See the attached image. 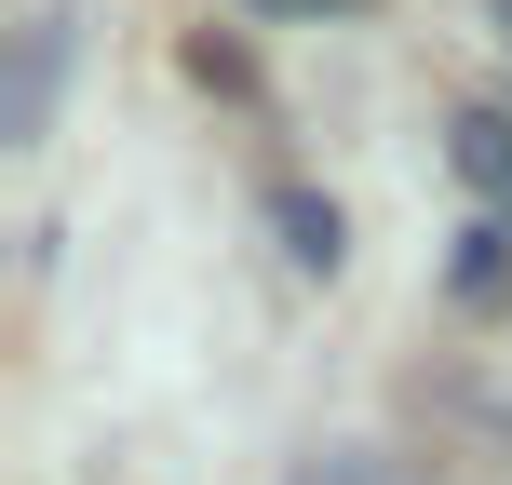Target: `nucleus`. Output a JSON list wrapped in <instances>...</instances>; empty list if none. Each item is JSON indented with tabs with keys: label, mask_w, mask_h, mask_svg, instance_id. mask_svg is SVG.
Masks as SVG:
<instances>
[{
	"label": "nucleus",
	"mask_w": 512,
	"mask_h": 485,
	"mask_svg": "<svg viewBox=\"0 0 512 485\" xmlns=\"http://www.w3.org/2000/svg\"><path fill=\"white\" fill-rule=\"evenodd\" d=\"M68 0H41V14L14 27V68H0V149H41L54 135V81H68Z\"/></svg>",
	"instance_id": "1"
},
{
	"label": "nucleus",
	"mask_w": 512,
	"mask_h": 485,
	"mask_svg": "<svg viewBox=\"0 0 512 485\" xmlns=\"http://www.w3.org/2000/svg\"><path fill=\"white\" fill-rule=\"evenodd\" d=\"M270 230H283V256H297V270H337V256H351V230H337V203H324V189H283V203H270Z\"/></svg>",
	"instance_id": "2"
},
{
	"label": "nucleus",
	"mask_w": 512,
	"mask_h": 485,
	"mask_svg": "<svg viewBox=\"0 0 512 485\" xmlns=\"http://www.w3.org/2000/svg\"><path fill=\"white\" fill-rule=\"evenodd\" d=\"M283 485H432V472H405V459H378V445H324V459H297Z\"/></svg>",
	"instance_id": "3"
},
{
	"label": "nucleus",
	"mask_w": 512,
	"mask_h": 485,
	"mask_svg": "<svg viewBox=\"0 0 512 485\" xmlns=\"http://www.w3.org/2000/svg\"><path fill=\"white\" fill-rule=\"evenodd\" d=\"M459 405L486 418V432H512V337H499V351H472V364H459Z\"/></svg>",
	"instance_id": "4"
},
{
	"label": "nucleus",
	"mask_w": 512,
	"mask_h": 485,
	"mask_svg": "<svg viewBox=\"0 0 512 485\" xmlns=\"http://www.w3.org/2000/svg\"><path fill=\"white\" fill-rule=\"evenodd\" d=\"M445 270H459V283H472V297H486V283L512 270V230H459V256H445Z\"/></svg>",
	"instance_id": "5"
},
{
	"label": "nucleus",
	"mask_w": 512,
	"mask_h": 485,
	"mask_svg": "<svg viewBox=\"0 0 512 485\" xmlns=\"http://www.w3.org/2000/svg\"><path fill=\"white\" fill-rule=\"evenodd\" d=\"M256 14H351V0H256Z\"/></svg>",
	"instance_id": "6"
},
{
	"label": "nucleus",
	"mask_w": 512,
	"mask_h": 485,
	"mask_svg": "<svg viewBox=\"0 0 512 485\" xmlns=\"http://www.w3.org/2000/svg\"><path fill=\"white\" fill-rule=\"evenodd\" d=\"M486 14H499V41H512V0H486Z\"/></svg>",
	"instance_id": "7"
}]
</instances>
